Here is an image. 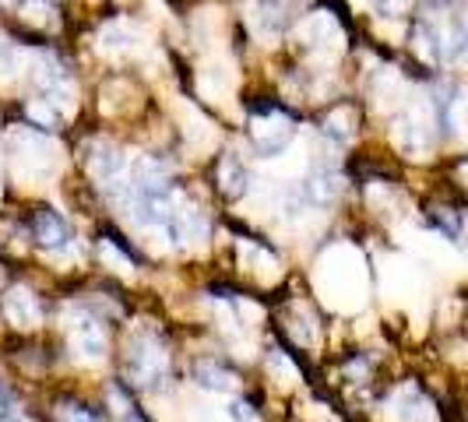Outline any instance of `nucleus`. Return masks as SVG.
Returning a JSON list of instances; mask_svg holds the SVG:
<instances>
[{
  "label": "nucleus",
  "instance_id": "nucleus-23",
  "mask_svg": "<svg viewBox=\"0 0 468 422\" xmlns=\"http://www.w3.org/2000/svg\"><path fill=\"white\" fill-rule=\"evenodd\" d=\"M7 412H11V395L0 387V422H7Z\"/></svg>",
  "mask_w": 468,
  "mask_h": 422
},
{
  "label": "nucleus",
  "instance_id": "nucleus-18",
  "mask_svg": "<svg viewBox=\"0 0 468 422\" xmlns=\"http://www.w3.org/2000/svg\"><path fill=\"white\" fill-rule=\"evenodd\" d=\"M99 258L106 260V264H117V271H123V275H127V271H134L131 258H123L117 247L110 243V239H102V243H99Z\"/></svg>",
  "mask_w": 468,
  "mask_h": 422
},
{
  "label": "nucleus",
  "instance_id": "nucleus-22",
  "mask_svg": "<svg viewBox=\"0 0 468 422\" xmlns=\"http://www.w3.org/2000/svg\"><path fill=\"white\" fill-rule=\"evenodd\" d=\"M15 70V49L0 39V74H11Z\"/></svg>",
  "mask_w": 468,
  "mask_h": 422
},
{
  "label": "nucleus",
  "instance_id": "nucleus-13",
  "mask_svg": "<svg viewBox=\"0 0 468 422\" xmlns=\"http://www.w3.org/2000/svg\"><path fill=\"white\" fill-rule=\"evenodd\" d=\"M412 43H416V53L426 57V60H444V36L437 32V25L430 22H420L416 25V36H412Z\"/></svg>",
  "mask_w": 468,
  "mask_h": 422
},
{
  "label": "nucleus",
  "instance_id": "nucleus-26",
  "mask_svg": "<svg viewBox=\"0 0 468 422\" xmlns=\"http://www.w3.org/2000/svg\"><path fill=\"white\" fill-rule=\"evenodd\" d=\"M120 422H144V419H141L138 412H127V416H123V419H120Z\"/></svg>",
  "mask_w": 468,
  "mask_h": 422
},
{
  "label": "nucleus",
  "instance_id": "nucleus-20",
  "mask_svg": "<svg viewBox=\"0 0 468 422\" xmlns=\"http://www.w3.org/2000/svg\"><path fill=\"white\" fill-rule=\"evenodd\" d=\"M268 366H271V374H285L289 376V384H296V366H292V363H289V359H285V355H282V352H271V355H268Z\"/></svg>",
  "mask_w": 468,
  "mask_h": 422
},
{
  "label": "nucleus",
  "instance_id": "nucleus-5",
  "mask_svg": "<svg viewBox=\"0 0 468 422\" xmlns=\"http://www.w3.org/2000/svg\"><path fill=\"white\" fill-rule=\"evenodd\" d=\"M4 313H7V321L18 324V328H36V324L43 321V310L36 303V296H32L28 289H22V285L7 289V296H4Z\"/></svg>",
  "mask_w": 468,
  "mask_h": 422
},
{
  "label": "nucleus",
  "instance_id": "nucleus-3",
  "mask_svg": "<svg viewBox=\"0 0 468 422\" xmlns=\"http://www.w3.org/2000/svg\"><path fill=\"white\" fill-rule=\"evenodd\" d=\"M70 349H74L78 359L99 363L106 355V331H102V324L92 321V317L74 321V328H70Z\"/></svg>",
  "mask_w": 468,
  "mask_h": 422
},
{
  "label": "nucleus",
  "instance_id": "nucleus-27",
  "mask_svg": "<svg viewBox=\"0 0 468 422\" xmlns=\"http://www.w3.org/2000/svg\"><path fill=\"white\" fill-rule=\"evenodd\" d=\"M4 7H25V0H0Z\"/></svg>",
  "mask_w": 468,
  "mask_h": 422
},
{
  "label": "nucleus",
  "instance_id": "nucleus-4",
  "mask_svg": "<svg viewBox=\"0 0 468 422\" xmlns=\"http://www.w3.org/2000/svg\"><path fill=\"white\" fill-rule=\"evenodd\" d=\"M32 236H36V243L47 247V250H64L70 243V226L60 211L43 208L32 215Z\"/></svg>",
  "mask_w": 468,
  "mask_h": 422
},
{
  "label": "nucleus",
  "instance_id": "nucleus-9",
  "mask_svg": "<svg viewBox=\"0 0 468 422\" xmlns=\"http://www.w3.org/2000/svg\"><path fill=\"white\" fill-rule=\"evenodd\" d=\"M338 190H342L338 176H335V173H324V169H317V173L306 176L303 197L310 201V205H331V201L338 197Z\"/></svg>",
  "mask_w": 468,
  "mask_h": 422
},
{
  "label": "nucleus",
  "instance_id": "nucleus-8",
  "mask_svg": "<svg viewBox=\"0 0 468 422\" xmlns=\"http://www.w3.org/2000/svg\"><path fill=\"white\" fill-rule=\"evenodd\" d=\"M250 187V173H247V165L243 159L236 155V152H222V159H218V190L236 201V197H243Z\"/></svg>",
  "mask_w": 468,
  "mask_h": 422
},
{
  "label": "nucleus",
  "instance_id": "nucleus-21",
  "mask_svg": "<svg viewBox=\"0 0 468 422\" xmlns=\"http://www.w3.org/2000/svg\"><path fill=\"white\" fill-rule=\"evenodd\" d=\"M233 416H236V422H261L258 419V412L247 405V401H236L233 405Z\"/></svg>",
  "mask_w": 468,
  "mask_h": 422
},
{
  "label": "nucleus",
  "instance_id": "nucleus-25",
  "mask_svg": "<svg viewBox=\"0 0 468 422\" xmlns=\"http://www.w3.org/2000/svg\"><path fill=\"white\" fill-rule=\"evenodd\" d=\"M458 0H426V7H433V11H451Z\"/></svg>",
  "mask_w": 468,
  "mask_h": 422
},
{
  "label": "nucleus",
  "instance_id": "nucleus-19",
  "mask_svg": "<svg viewBox=\"0 0 468 422\" xmlns=\"http://www.w3.org/2000/svg\"><path fill=\"white\" fill-rule=\"evenodd\" d=\"M60 422H99V416H92L81 405H60Z\"/></svg>",
  "mask_w": 468,
  "mask_h": 422
},
{
  "label": "nucleus",
  "instance_id": "nucleus-15",
  "mask_svg": "<svg viewBox=\"0 0 468 422\" xmlns=\"http://www.w3.org/2000/svg\"><path fill=\"white\" fill-rule=\"evenodd\" d=\"M25 113H28V120H36L39 127H57V120H60L57 106H49L47 99H32V102L25 106Z\"/></svg>",
  "mask_w": 468,
  "mask_h": 422
},
{
  "label": "nucleus",
  "instance_id": "nucleus-6",
  "mask_svg": "<svg viewBox=\"0 0 468 422\" xmlns=\"http://www.w3.org/2000/svg\"><path fill=\"white\" fill-rule=\"evenodd\" d=\"M190 376H194L197 387L215 391V395H233L236 391V374L226 370L222 363H215V359H197V363L190 366Z\"/></svg>",
  "mask_w": 468,
  "mask_h": 422
},
{
  "label": "nucleus",
  "instance_id": "nucleus-2",
  "mask_svg": "<svg viewBox=\"0 0 468 422\" xmlns=\"http://www.w3.org/2000/svg\"><path fill=\"white\" fill-rule=\"evenodd\" d=\"M296 134V127H292V120L279 113V110H268L261 120H254V127H250V144H254V152L264 155V159H271V155H279L282 148L292 141Z\"/></svg>",
  "mask_w": 468,
  "mask_h": 422
},
{
  "label": "nucleus",
  "instance_id": "nucleus-17",
  "mask_svg": "<svg viewBox=\"0 0 468 422\" xmlns=\"http://www.w3.org/2000/svg\"><path fill=\"white\" fill-rule=\"evenodd\" d=\"M342 120H352V110H338V113H331L328 120H324V134H331L335 141H349L352 138V127H346Z\"/></svg>",
  "mask_w": 468,
  "mask_h": 422
},
{
  "label": "nucleus",
  "instance_id": "nucleus-16",
  "mask_svg": "<svg viewBox=\"0 0 468 422\" xmlns=\"http://www.w3.org/2000/svg\"><path fill=\"white\" fill-rule=\"evenodd\" d=\"M433 222H437V229L444 236H451V239H458L462 236V215L451 208H437L433 211Z\"/></svg>",
  "mask_w": 468,
  "mask_h": 422
},
{
  "label": "nucleus",
  "instance_id": "nucleus-1",
  "mask_svg": "<svg viewBox=\"0 0 468 422\" xmlns=\"http://www.w3.org/2000/svg\"><path fill=\"white\" fill-rule=\"evenodd\" d=\"M165 370H169V352L159 338L144 334V338H134V345L127 352V376L144 387V391H155L163 384Z\"/></svg>",
  "mask_w": 468,
  "mask_h": 422
},
{
  "label": "nucleus",
  "instance_id": "nucleus-12",
  "mask_svg": "<svg viewBox=\"0 0 468 422\" xmlns=\"http://www.w3.org/2000/svg\"><path fill=\"white\" fill-rule=\"evenodd\" d=\"M395 141H399L401 152H409V155H422L430 148V134H426V127L416 123V120H399Z\"/></svg>",
  "mask_w": 468,
  "mask_h": 422
},
{
  "label": "nucleus",
  "instance_id": "nucleus-7",
  "mask_svg": "<svg viewBox=\"0 0 468 422\" xmlns=\"http://www.w3.org/2000/svg\"><path fill=\"white\" fill-rule=\"evenodd\" d=\"M85 165H89V173H92L99 184H113V180H120V173H123V155H120V148L99 141V144L89 148Z\"/></svg>",
  "mask_w": 468,
  "mask_h": 422
},
{
  "label": "nucleus",
  "instance_id": "nucleus-14",
  "mask_svg": "<svg viewBox=\"0 0 468 422\" xmlns=\"http://www.w3.org/2000/svg\"><path fill=\"white\" fill-rule=\"evenodd\" d=\"M134 43V28L127 22H113V25H106L102 28V47L110 49H123V47H131Z\"/></svg>",
  "mask_w": 468,
  "mask_h": 422
},
{
  "label": "nucleus",
  "instance_id": "nucleus-11",
  "mask_svg": "<svg viewBox=\"0 0 468 422\" xmlns=\"http://www.w3.org/2000/svg\"><path fill=\"white\" fill-rule=\"evenodd\" d=\"M395 416L399 422H430L433 419V408H430V401L422 398L416 387H405L395 401Z\"/></svg>",
  "mask_w": 468,
  "mask_h": 422
},
{
  "label": "nucleus",
  "instance_id": "nucleus-24",
  "mask_svg": "<svg viewBox=\"0 0 468 422\" xmlns=\"http://www.w3.org/2000/svg\"><path fill=\"white\" fill-rule=\"evenodd\" d=\"M374 7L380 11V15H391V11L399 7V0H374Z\"/></svg>",
  "mask_w": 468,
  "mask_h": 422
},
{
  "label": "nucleus",
  "instance_id": "nucleus-10",
  "mask_svg": "<svg viewBox=\"0 0 468 422\" xmlns=\"http://www.w3.org/2000/svg\"><path fill=\"white\" fill-rule=\"evenodd\" d=\"M254 25H258L261 36H282L285 32V7H282L279 0H258L254 4Z\"/></svg>",
  "mask_w": 468,
  "mask_h": 422
},
{
  "label": "nucleus",
  "instance_id": "nucleus-28",
  "mask_svg": "<svg viewBox=\"0 0 468 422\" xmlns=\"http://www.w3.org/2000/svg\"><path fill=\"white\" fill-rule=\"evenodd\" d=\"M465 173H468V165H465Z\"/></svg>",
  "mask_w": 468,
  "mask_h": 422
}]
</instances>
